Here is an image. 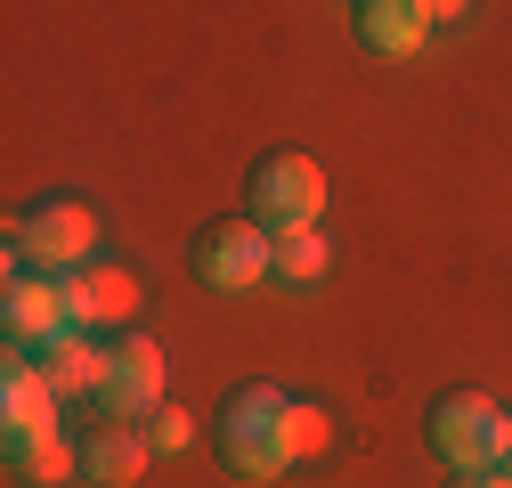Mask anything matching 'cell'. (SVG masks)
<instances>
[{"label": "cell", "instance_id": "30bf717a", "mask_svg": "<svg viewBox=\"0 0 512 488\" xmlns=\"http://www.w3.org/2000/svg\"><path fill=\"white\" fill-rule=\"evenodd\" d=\"M0 423H9V440L57 423V383L41 375V366H9V383H0Z\"/></svg>", "mask_w": 512, "mask_h": 488}, {"label": "cell", "instance_id": "ba28073f", "mask_svg": "<svg viewBox=\"0 0 512 488\" xmlns=\"http://www.w3.org/2000/svg\"><path fill=\"white\" fill-rule=\"evenodd\" d=\"M66 293H74V318H82V326H114V318L139 310V277L114 269V261H82V269H66Z\"/></svg>", "mask_w": 512, "mask_h": 488}, {"label": "cell", "instance_id": "9c48e42d", "mask_svg": "<svg viewBox=\"0 0 512 488\" xmlns=\"http://www.w3.org/2000/svg\"><path fill=\"white\" fill-rule=\"evenodd\" d=\"M431 33V0H358V41L374 57H415Z\"/></svg>", "mask_w": 512, "mask_h": 488}, {"label": "cell", "instance_id": "277c9868", "mask_svg": "<svg viewBox=\"0 0 512 488\" xmlns=\"http://www.w3.org/2000/svg\"><path fill=\"white\" fill-rule=\"evenodd\" d=\"M252 220H269V228H309L317 212H326V171H317V155L301 147H277L252 163V188H244Z\"/></svg>", "mask_w": 512, "mask_h": 488}, {"label": "cell", "instance_id": "e0dca14e", "mask_svg": "<svg viewBox=\"0 0 512 488\" xmlns=\"http://www.w3.org/2000/svg\"><path fill=\"white\" fill-rule=\"evenodd\" d=\"M464 9H472V0H431V25H456Z\"/></svg>", "mask_w": 512, "mask_h": 488}, {"label": "cell", "instance_id": "4fadbf2b", "mask_svg": "<svg viewBox=\"0 0 512 488\" xmlns=\"http://www.w3.org/2000/svg\"><path fill=\"white\" fill-rule=\"evenodd\" d=\"M9 448H17V472H25L33 488H57V480H74V472H82V456H74V440L57 432V423H49V432H17Z\"/></svg>", "mask_w": 512, "mask_h": 488}, {"label": "cell", "instance_id": "5bb4252c", "mask_svg": "<svg viewBox=\"0 0 512 488\" xmlns=\"http://www.w3.org/2000/svg\"><path fill=\"white\" fill-rule=\"evenodd\" d=\"M269 269H277L285 285H309L317 269H326V236H317V220H309V228H277V253H269Z\"/></svg>", "mask_w": 512, "mask_h": 488}, {"label": "cell", "instance_id": "ac0fdd59", "mask_svg": "<svg viewBox=\"0 0 512 488\" xmlns=\"http://www.w3.org/2000/svg\"><path fill=\"white\" fill-rule=\"evenodd\" d=\"M496 464H512V415L496 423Z\"/></svg>", "mask_w": 512, "mask_h": 488}, {"label": "cell", "instance_id": "9a60e30c", "mask_svg": "<svg viewBox=\"0 0 512 488\" xmlns=\"http://www.w3.org/2000/svg\"><path fill=\"white\" fill-rule=\"evenodd\" d=\"M187 440H196V415H187V407H155V415H147V448H171V456H179Z\"/></svg>", "mask_w": 512, "mask_h": 488}, {"label": "cell", "instance_id": "2e32d148", "mask_svg": "<svg viewBox=\"0 0 512 488\" xmlns=\"http://www.w3.org/2000/svg\"><path fill=\"white\" fill-rule=\"evenodd\" d=\"M447 488H504V480H496V464H488V472H456Z\"/></svg>", "mask_w": 512, "mask_h": 488}, {"label": "cell", "instance_id": "5b68a950", "mask_svg": "<svg viewBox=\"0 0 512 488\" xmlns=\"http://www.w3.org/2000/svg\"><path fill=\"white\" fill-rule=\"evenodd\" d=\"M496 399L488 391H439L431 415H423V432H431V456H447L456 472H488L496 464Z\"/></svg>", "mask_w": 512, "mask_h": 488}, {"label": "cell", "instance_id": "3957f363", "mask_svg": "<svg viewBox=\"0 0 512 488\" xmlns=\"http://www.w3.org/2000/svg\"><path fill=\"white\" fill-rule=\"evenodd\" d=\"M90 244H98V220H90L82 196H33V204L17 212V228H9V253L41 261L49 277L82 269V261H90Z\"/></svg>", "mask_w": 512, "mask_h": 488}, {"label": "cell", "instance_id": "52a82bcc", "mask_svg": "<svg viewBox=\"0 0 512 488\" xmlns=\"http://www.w3.org/2000/svg\"><path fill=\"white\" fill-rule=\"evenodd\" d=\"M82 318H74V293H66V277H9V334L17 342H57V334H74Z\"/></svg>", "mask_w": 512, "mask_h": 488}, {"label": "cell", "instance_id": "8992f818", "mask_svg": "<svg viewBox=\"0 0 512 488\" xmlns=\"http://www.w3.org/2000/svg\"><path fill=\"white\" fill-rule=\"evenodd\" d=\"M114 415H155L163 407V350L147 334H114L106 350V391H98Z\"/></svg>", "mask_w": 512, "mask_h": 488}, {"label": "cell", "instance_id": "6da1fadb", "mask_svg": "<svg viewBox=\"0 0 512 488\" xmlns=\"http://www.w3.org/2000/svg\"><path fill=\"white\" fill-rule=\"evenodd\" d=\"M301 456L293 440V399L277 383H244L220 399V464L236 480H277L285 464Z\"/></svg>", "mask_w": 512, "mask_h": 488}, {"label": "cell", "instance_id": "8fae6325", "mask_svg": "<svg viewBox=\"0 0 512 488\" xmlns=\"http://www.w3.org/2000/svg\"><path fill=\"white\" fill-rule=\"evenodd\" d=\"M139 472H147V432H122V423H114V432H98L82 448V480L90 488H131Z\"/></svg>", "mask_w": 512, "mask_h": 488}, {"label": "cell", "instance_id": "7c38bea8", "mask_svg": "<svg viewBox=\"0 0 512 488\" xmlns=\"http://www.w3.org/2000/svg\"><path fill=\"white\" fill-rule=\"evenodd\" d=\"M41 375L57 383V399L66 391H106V350L82 342V334H57V342H41Z\"/></svg>", "mask_w": 512, "mask_h": 488}, {"label": "cell", "instance_id": "7a4b0ae2", "mask_svg": "<svg viewBox=\"0 0 512 488\" xmlns=\"http://www.w3.org/2000/svg\"><path fill=\"white\" fill-rule=\"evenodd\" d=\"M269 253H277V228L252 220V212H220L196 228V244H187V261H196V277L212 293H244L252 277H269Z\"/></svg>", "mask_w": 512, "mask_h": 488}]
</instances>
